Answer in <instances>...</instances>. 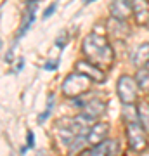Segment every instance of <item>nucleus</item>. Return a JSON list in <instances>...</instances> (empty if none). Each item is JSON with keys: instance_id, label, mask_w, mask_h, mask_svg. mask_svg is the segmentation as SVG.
<instances>
[{"instance_id": "1", "label": "nucleus", "mask_w": 149, "mask_h": 156, "mask_svg": "<svg viewBox=\"0 0 149 156\" xmlns=\"http://www.w3.org/2000/svg\"><path fill=\"white\" fill-rule=\"evenodd\" d=\"M82 50L85 57H87L90 62H94L97 66H111L113 61H115V52H113V47L108 44V40L102 37V35L97 33H90L83 38L82 44Z\"/></svg>"}, {"instance_id": "2", "label": "nucleus", "mask_w": 149, "mask_h": 156, "mask_svg": "<svg viewBox=\"0 0 149 156\" xmlns=\"http://www.w3.org/2000/svg\"><path fill=\"white\" fill-rule=\"evenodd\" d=\"M88 89H90V78L80 71L68 75L64 78V82H62V94L66 95V97H71V99L80 97Z\"/></svg>"}, {"instance_id": "3", "label": "nucleus", "mask_w": 149, "mask_h": 156, "mask_svg": "<svg viewBox=\"0 0 149 156\" xmlns=\"http://www.w3.org/2000/svg\"><path fill=\"white\" fill-rule=\"evenodd\" d=\"M118 97L122 101L123 104H133L137 101V95H139V83L137 80L128 75H123L120 76L118 80Z\"/></svg>"}, {"instance_id": "4", "label": "nucleus", "mask_w": 149, "mask_h": 156, "mask_svg": "<svg viewBox=\"0 0 149 156\" xmlns=\"http://www.w3.org/2000/svg\"><path fill=\"white\" fill-rule=\"evenodd\" d=\"M127 140L128 147L132 151H144L147 147V139H146V130L139 122H130L127 123Z\"/></svg>"}, {"instance_id": "5", "label": "nucleus", "mask_w": 149, "mask_h": 156, "mask_svg": "<svg viewBox=\"0 0 149 156\" xmlns=\"http://www.w3.org/2000/svg\"><path fill=\"white\" fill-rule=\"evenodd\" d=\"M106 113V101L94 97V99H88L87 102L82 104V116L90 122V120H97L101 115Z\"/></svg>"}, {"instance_id": "6", "label": "nucleus", "mask_w": 149, "mask_h": 156, "mask_svg": "<svg viewBox=\"0 0 149 156\" xmlns=\"http://www.w3.org/2000/svg\"><path fill=\"white\" fill-rule=\"evenodd\" d=\"M109 11H111V16L118 19V21H127L128 17L132 16L133 12V7H132V2L130 0H113L109 5Z\"/></svg>"}, {"instance_id": "7", "label": "nucleus", "mask_w": 149, "mask_h": 156, "mask_svg": "<svg viewBox=\"0 0 149 156\" xmlns=\"http://www.w3.org/2000/svg\"><path fill=\"white\" fill-rule=\"evenodd\" d=\"M76 71L87 75V76L90 78V80H94V82H104V80H106L104 71H102L97 64L90 62L88 59H83V61H78L76 62Z\"/></svg>"}, {"instance_id": "8", "label": "nucleus", "mask_w": 149, "mask_h": 156, "mask_svg": "<svg viewBox=\"0 0 149 156\" xmlns=\"http://www.w3.org/2000/svg\"><path fill=\"white\" fill-rule=\"evenodd\" d=\"M118 153V142L116 140H101L99 144H94L90 149H85L83 154L87 156H104V154H116Z\"/></svg>"}, {"instance_id": "9", "label": "nucleus", "mask_w": 149, "mask_h": 156, "mask_svg": "<svg viewBox=\"0 0 149 156\" xmlns=\"http://www.w3.org/2000/svg\"><path fill=\"white\" fill-rule=\"evenodd\" d=\"M108 132H109V127L106 123H95L94 127H90L87 134V142L90 146L99 144L101 140H104L108 137Z\"/></svg>"}, {"instance_id": "10", "label": "nucleus", "mask_w": 149, "mask_h": 156, "mask_svg": "<svg viewBox=\"0 0 149 156\" xmlns=\"http://www.w3.org/2000/svg\"><path fill=\"white\" fill-rule=\"evenodd\" d=\"M35 9H37V0H30L28 5H26V14H24V17H23V23H21V26H19V31H17V38H21L23 35L30 30V26L33 24Z\"/></svg>"}, {"instance_id": "11", "label": "nucleus", "mask_w": 149, "mask_h": 156, "mask_svg": "<svg viewBox=\"0 0 149 156\" xmlns=\"http://www.w3.org/2000/svg\"><path fill=\"white\" fill-rule=\"evenodd\" d=\"M133 16L139 24H147L149 23V2L147 0H133Z\"/></svg>"}, {"instance_id": "12", "label": "nucleus", "mask_w": 149, "mask_h": 156, "mask_svg": "<svg viewBox=\"0 0 149 156\" xmlns=\"http://www.w3.org/2000/svg\"><path fill=\"white\" fill-rule=\"evenodd\" d=\"M132 61L137 68H146L149 64V44H142L133 52Z\"/></svg>"}, {"instance_id": "13", "label": "nucleus", "mask_w": 149, "mask_h": 156, "mask_svg": "<svg viewBox=\"0 0 149 156\" xmlns=\"http://www.w3.org/2000/svg\"><path fill=\"white\" fill-rule=\"evenodd\" d=\"M137 113H139V123L142 125L146 132H149V101H140L139 102Z\"/></svg>"}, {"instance_id": "14", "label": "nucleus", "mask_w": 149, "mask_h": 156, "mask_svg": "<svg viewBox=\"0 0 149 156\" xmlns=\"http://www.w3.org/2000/svg\"><path fill=\"white\" fill-rule=\"evenodd\" d=\"M135 80L139 83V89H149V69L146 68H139L137 75H135Z\"/></svg>"}, {"instance_id": "15", "label": "nucleus", "mask_w": 149, "mask_h": 156, "mask_svg": "<svg viewBox=\"0 0 149 156\" xmlns=\"http://www.w3.org/2000/svg\"><path fill=\"white\" fill-rule=\"evenodd\" d=\"M123 120L127 123L130 122H139V113H137V108L133 104H125V111H123Z\"/></svg>"}, {"instance_id": "16", "label": "nucleus", "mask_w": 149, "mask_h": 156, "mask_svg": "<svg viewBox=\"0 0 149 156\" xmlns=\"http://www.w3.org/2000/svg\"><path fill=\"white\" fill-rule=\"evenodd\" d=\"M52 102H54V95H50V97H49V102H47V109H45V111L38 116V123L45 122V120L49 118V115H50V108H52Z\"/></svg>"}, {"instance_id": "17", "label": "nucleus", "mask_w": 149, "mask_h": 156, "mask_svg": "<svg viewBox=\"0 0 149 156\" xmlns=\"http://www.w3.org/2000/svg\"><path fill=\"white\" fill-rule=\"evenodd\" d=\"M68 37H69L68 31H62V33L55 38V47H61V49H62V47L66 45V42H68Z\"/></svg>"}, {"instance_id": "18", "label": "nucleus", "mask_w": 149, "mask_h": 156, "mask_svg": "<svg viewBox=\"0 0 149 156\" xmlns=\"http://www.w3.org/2000/svg\"><path fill=\"white\" fill-rule=\"evenodd\" d=\"M57 66H59V61H57V59H52V61H47V62L44 64V68L47 69V71H52V69H55Z\"/></svg>"}, {"instance_id": "19", "label": "nucleus", "mask_w": 149, "mask_h": 156, "mask_svg": "<svg viewBox=\"0 0 149 156\" xmlns=\"http://www.w3.org/2000/svg\"><path fill=\"white\" fill-rule=\"evenodd\" d=\"M55 9H57V2H54L52 5H49V7H47V9H45V12H44V17H45V19H47V17H50V16H52V14H54V11H55Z\"/></svg>"}, {"instance_id": "20", "label": "nucleus", "mask_w": 149, "mask_h": 156, "mask_svg": "<svg viewBox=\"0 0 149 156\" xmlns=\"http://www.w3.org/2000/svg\"><path fill=\"white\" fill-rule=\"evenodd\" d=\"M35 146V135L33 132H28V147H33Z\"/></svg>"}, {"instance_id": "21", "label": "nucleus", "mask_w": 149, "mask_h": 156, "mask_svg": "<svg viewBox=\"0 0 149 156\" xmlns=\"http://www.w3.org/2000/svg\"><path fill=\"white\" fill-rule=\"evenodd\" d=\"M12 54H14V49H11L9 52H7V56H5V61H7V62H11L12 59H14V57H12Z\"/></svg>"}, {"instance_id": "22", "label": "nucleus", "mask_w": 149, "mask_h": 156, "mask_svg": "<svg viewBox=\"0 0 149 156\" xmlns=\"http://www.w3.org/2000/svg\"><path fill=\"white\" fill-rule=\"evenodd\" d=\"M90 2H94V0H87V2H85V4H90Z\"/></svg>"}, {"instance_id": "23", "label": "nucleus", "mask_w": 149, "mask_h": 156, "mask_svg": "<svg viewBox=\"0 0 149 156\" xmlns=\"http://www.w3.org/2000/svg\"><path fill=\"white\" fill-rule=\"evenodd\" d=\"M0 49H2V40H0Z\"/></svg>"}]
</instances>
